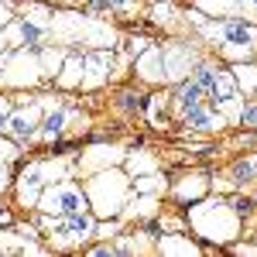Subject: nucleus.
<instances>
[{"instance_id":"f257e3e1","label":"nucleus","mask_w":257,"mask_h":257,"mask_svg":"<svg viewBox=\"0 0 257 257\" xmlns=\"http://www.w3.org/2000/svg\"><path fill=\"white\" fill-rule=\"evenodd\" d=\"M185 223L192 226V233L199 240H206L209 247H230L243 230V219L237 216V209L230 206V199L219 196H202L196 202H189L185 209Z\"/></svg>"},{"instance_id":"f03ea898","label":"nucleus","mask_w":257,"mask_h":257,"mask_svg":"<svg viewBox=\"0 0 257 257\" xmlns=\"http://www.w3.org/2000/svg\"><path fill=\"white\" fill-rule=\"evenodd\" d=\"M48 38L62 45V48H113L117 45V31L110 28V21L93 18L86 11H62L55 14L52 11V21H48Z\"/></svg>"},{"instance_id":"7ed1b4c3","label":"nucleus","mask_w":257,"mask_h":257,"mask_svg":"<svg viewBox=\"0 0 257 257\" xmlns=\"http://www.w3.org/2000/svg\"><path fill=\"white\" fill-rule=\"evenodd\" d=\"M82 192H86V202H89L93 216L110 219L123 213V206L134 196V185H131V175L120 165H110V168H99L93 175H86Z\"/></svg>"},{"instance_id":"20e7f679","label":"nucleus","mask_w":257,"mask_h":257,"mask_svg":"<svg viewBox=\"0 0 257 257\" xmlns=\"http://www.w3.org/2000/svg\"><path fill=\"white\" fill-rule=\"evenodd\" d=\"M41 226L48 233L52 250H76V247H86L89 240H96L93 209H79V213H69V216H45L41 213Z\"/></svg>"},{"instance_id":"39448f33","label":"nucleus","mask_w":257,"mask_h":257,"mask_svg":"<svg viewBox=\"0 0 257 257\" xmlns=\"http://www.w3.org/2000/svg\"><path fill=\"white\" fill-rule=\"evenodd\" d=\"M45 79L38 52L31 48H4L0 52V89H35Z\"/></svg>"},{"instance_id":"423d86ee","label":"nucleus","mask_w":257,"mask_h":257,"mask_svg":"<svg viewBox=\"0 0 257 257\" xmlns=\"http://www.w3.org/2000/svg\"><path fill=\"white\" fill-rule=\"evenodd\" d=\"M35 209L45 213V216H69V213L89 209V202H86V192H82L79 182L62 178V182H52V185L41 189V199H38Z\"/></svg>"},{"instance_id":"0eeeda50","label":"nucleus","mask_w":257,"mask_h":257,"mask_svg":"<svg viewBox=\"0 0 257 257\" xmlns=\"http://www.w3.org/2000/svg\"><path fill=\"white\" fill-rule=\"evenodd\" d=\"M45 113H41V123H38V134H35V144H55V141L65 138L69 131V120H72V106L62 103L55 96H38Z\"/></svg>"},{"instance_id":"6e6552de","label":"nucleus","mask_w":257,"mask_h":257,"mask_svg":"<svg viewBox=\"0 0 257 257\" xmlns=\"http://www.w3.org/2000/svg\"><path fill=\"white\" fill-rule=\"evenodd\" d=\"M161 59H165V82H182L202 55L192 41H168L161 45Z\"/></svg>"},{"instance_id":"1a4fd4ad","label":"nucleus","mask_w":257,"mask_h":257,"mask_svg":"<svg viewBox=\"0 0 257 257\" xmlns=\"http://www.w3.org/2000/svg\"><path fill=\"white\" fill-rule=\"evenodd\" d=\"M113 65H117L113 48H89L82 55V86L79 89H86V93L103 89L110 82V76H113Z\"/></svg>"},{"instance_id":"9d476101","label":"nucleus","mask_w":257,"mask_h":257,"mask_svg":"<svg viewBox=\"0 0 257 257\" xmlns=\"http://www.w3.org/2000/svg\"><path fill=\"white\" fill-rule=\"evenodd\" d=\"M41 113H45L41 99H31V103H18L14 99V110H11V120H7V134L18 141V144H35Z\"/></svg>"},{"instance_id":"9b49d317","label":"nucleus","mask_w":257,"mask_h":257,"mask_svg":"<svg viewBox=\"0 0 257 257\" xmlns=\"http://www.w3.org/2000/svg\"><path fill=\"white\" fill-rule=\"evenodd\" d=\"M123 155H127L123 144H89V148H82V155L76 158V172L86 178V175H93V172H99V168L123 165Z\"/></svg>"},{"instance_id":"f8f14e48","label":"nucleus","mask_w":257,"mask_h":257,"mask_svg":"<svg viewBox=\"0 0 257 257\" xmlns=\"http://www.w3.org/2000/svg\"><path fill=\"white\" fill-rule=\"evenodd\" d=\"M4 35H7V48H31V52H38L48 41V28H41V24L18 14L11 24H4Z\"/></svg>"},{"instance_id":"ddd939ff","label":"nucleus","mask_w":257,"mask_h":257,"mask_svg":"<svg viewBox=\"0 0 257 257\" xmlns=\"http://www.w3.org/2000/svg\"><path fill=\"white\" fill-rule=\"evenodd\" d=\"M48 182H45V175H41V165L38 158L28 161L24 168H21L18 182H14V192H18V206H24V209H35L41 199V189H45Z\"/></svg>"},{"instance_id":"4468645a","label":"nucleus","mask_w":257,"mask_h":257,"mask_svg":"<svg viewBox=\"0 0 257 257\" xmlns=\"http://www.w3.org/2000/svg\"><path fill=\"white\" fill-rule=\"evenodd\" d=\"M182 123H185L189 131H196V134H216V131H223V127H230L226 117H223L216 106L209 103V96H206V103H199L192 113H185Z\"/></svg>"},{"instance_id":"2eb2a0df","label":"nucleus","mask_w":257,"mask_h":257,"mask_svg":"<svg viewBox=\"0 0 257 257\" xmlns=\"http://www.w3.org/2000/svg\"><path fill=\"white\" fill-rule=\"evenodd\" d=\"M209 189H213V182H209V175H206V172H189V175L178 178L168 192H172V199H175V202L189 206V202H196V199L209 196Z\"/></svg>"},{"instance_id":"dca6fc26","label":"nucleus","mask_w":257,"mask_h":257,"mask_svg":"<svg viewBox=\"0 0 257 257\" xmlns=\"http://www.w3.org/2000/svg\"><path fill=\"white\" fill-rule=\"evenodd\" d=\"M134 72L141 82H151V86H165V59H161V45H148L134 59Z\"/></svg>"},{"instance_id":"f3484780","label":"nucleus","mask_w":257,"mask_h":257,"mask_svg":"<svg viewBox=\"0 0 257 257\" xmlns=\"http://www.w3.org/2000/svg\"><path fill=\"white\" fill-rule=\"evenodd\" d=\"M86 14H93V18H117V21H131L141 14V0H89L86 7H82Z\"/></svg>"},{"instance_id":"a211bd4d","label":"nucleus","mask_w":257,"mask_h":257,"mask_svg":"<svg viewBox=\"0 0 257 257\" xmlns=\"http://www.w3.org/2000/svg\"><path fill=\"white\" fill-rule=\"evenodd\" d=\"M199 103H206V89L199 86L196 79H185L182 82H175V96H172V113H175L178 120L185 117V113H192Z\"/></svg>"},{"instance_id":"6ab92c4d","label":"nucleus","mask_w":257,"mask_h":257,"mask_svg":"<svg viewBox=\"0 0 257 257\" xmlns=\"http://www.w3.org/2000/svg\"><path fill=\"white\" fill-rule=\"evenodd\" d=\"M155 250L158 254H189V257L202 254V247L192 237H185V233H158L155 237Z\"/></svg>"},{"instance_id":"aec40b11","label":"nucleus","mask_w":257,"mask_h":257,"mask_svg":"<svg viewBox=\"0 0 257 257\" xmlns=\"http://www.w3.org/2000/svg\"><path fill=\"white\" fill-rule=\"evenodd\" d=\"M55 86L65 89V93H72V89H79L82 86V52H72L69 48V55L62 62L59 76H55Z\"/></svg>"},{"instance_id":"412c9836","label":"nucleus","mask_w":257,"mask_h":257,"mask_svg":"<svg viewBox=\"0 0 257 257\" xmlns=\"http://www.w3.org/2000/svg\"><path fill=\"white\" fill-rule=\"evenodd\" d=\"M230 76L237 82V93L243 96H254L257 93V62H230Z\"/></svg>"},{"instance_id":"4be33fe9","label":"nucleus","mask_w":257,"mask_h":257,"mask_svg":"<svg viewBox=\"0 0 257 257\" xmlns=\"http://www.w3.org/2000/svg\"><path fill=\"white\" fill-rule=\"evenodd\" d=\"M123 172H127L131 178L148 175V172H158V158H155L151 151H144V148H134V151L123 155Z\"/></svg>"},{"instance_id":"5701e85b","label":"nucleus","mask_w":257,"mask_h":257,"mask_svg":"<svg viewBox=\"0 0 257 257\" xmlns=\"http://www.w3.org/2000/svg\"><path fill=\"white\" fill-rule=\"evenodd\" d=\"M65 55H69V48H62V45H55V41H45V45L38 48L41 69H45V79H55V76H59Z\"/></svg>"},{"instance_id":"b1692460","label":"nucleus","mask_w":257,"mask_h":257,"mask_svg":"<svg viewBox=\"0 0 257 257\" xmlns=\"http://www.w3.org/2000/svg\"><path fill=\"white\" fill-rule=\"evenodd\" d=\"M168 106H172V96H165V93H155V96H148L144 117L151 120V127H158V131H165V127H168Z\"/></svg>"},{"instance_id":"393cba45","label":"nucleus","mask_w":257,"mask_h":257,"mask_svg":"<svg viewBox=\"0 0 257 257\" xmlns=\"http://www.w3.org/2000/svg\"><path fill=\"white\" fill-rule=\"evenodd\" d=\"M14 11L41 28H48V21H52V4H41V0H21V4H14Z\"/></svg>"},{"instance_id":"a878e982","label":"nucleus","mask_w":257,"mask_h":257,"mask_svg":"<svg viewBox=\"0 0 257 257\" xmlns=\"http://www.w3.org/2000/svg\"><path fill=\"white\" fill-rule=\"evenodd\" d=\"M257 178V155H243V158L233 161V168H230V182L233 185H247V182H254Z\"/></svg>"},{"instance_id":"bb28decb","label":"nucleus","mask_w":257,"mask_h":257,"mask_svg":"<svg viewBox=\"0 0 257 257\" xmlns=\"http://www.w3.org/2000/svg\"><path fill=\"white\" fill-rule=\"evenodd\" d=\"M192 7L202 11L206 18H230V14H237L240 0H192Z\"/></svg>"},{"instance_id":"cd10ccee","label":"nucleus","mask_w":257,"mask_h":257,"mask_svg":"<svg viewBox=\"0 0 257 257\" xmlns=\"http://www.w3.org/2000/svg\"><path fill=\"white\" fill-rule=\"evenodd\" d=\"M219 113L226 117V123H240V110H243V93H230V96H219V99H209Z\"/></svg>"},{"instance_id":"c85d7f7f","label":"nucleus","mask_w":257,"mask_h":257,"mask_svg":"<svg viewBox=\"0 0 257 257\" xmlns=\"http://www.w3.org/2000/svg\"><path fill=\"white\" fill-rule=\"evenodd\" d=\"M219 59L226 62H250L257 55V45H243V41H226V45H219L216 48Z\"/></svg>"},{"instance_id":"c756f323","label":"nucleus","mask_w":257,"mask_h":257,"mask_svg":"<svg viewBox=\"0 0 257 257\" xmlns=\"http://www.w3.org/2000/svg\"><path fill=\"white\" fill-rule=\"evenodd\" d=\"M148 18L155 21V24H161V28H175L182 14L175 11V4H172V0H165V4L158 0V4H151V7H148Z\"/></svg>"},{"instance_id":"7c9ffc66","label":"nucleus","mask_w":257,"mask_h":257,"mask_svg":"<svg viewBox=\"0 0 257 257\" xmlns=\"http://www.w3.org/2000/svg\"><path fill=\"white\" fill-rule=\"evenodd\" d=\"M144 106H148V96H141L134 89H123L117 96V110L127 113V117H144Z\"/></svg>"},{"instance_id":"2f4dec72","label":"nucleus","mask_w":257,"mask_h":257,"mask_svg":"<svg viewBox=\"0 0 257 257\" xmlns=\"http://www.w3.org/2000/svg\"><path fill=\"white\" fill-rule=\"evenodd\" d=\"M131 185H134V192H144V196H158V192H165V178H161L158 172L134 175V178H131Z\"/></svg>"},{"instance_id":"473e14b6","label":"nucleus","mask_w":257,"mask_h":257,"mask_svg":"<svg viewBox=\"0 0 257 257\" xmlns=\"http://www.w3.org/2000/svg\"><path fill=\"white\" fill-rule=\"evenodd\" d=\"M18 158H21V144L11 138V134H7V138L0 134V161H4V165H14Z\"/></svg>"},{"instance_id":"72a5a7b5","label":"nucleus","mask_w":257,"mask_h":257,"mask_svg":"<svg viewBox=\"0 0 257 257\" xmlns=\"http://www.w3.org/2000/svg\"><path fill=\"white\" fill-rule=\"evenodd\" d=\"M240 123H243V127H254V131H257V99H254V96L243 99V110H240Z\"/></svg>"},{"instance_id":"f704fd0d","label":"nucleus","mask_w":257,"mask_h":257,"mask_svg":"<svg viewBox=\"0 0 257 257\" xmlns=\"http://www.w3.org/2000/svg\"><path fill=\"white\" fill-rule=\"evenodd\" d=\"M11 110H14V99L0 96V134H7V120H11Z\"/></svg>"},{"instance_id":"c9c22d12","label":"nucleus","mask_w":257,"mask_h":257,"mask_svg":"<svg viewBox=\"0 0 257 257\" xmlns=\"http://www.w3.org/2000/svg\"><path fill=\"white\" fill-rule=\"evenodd\" d=\"M148 45H155V41H151V38H144V35H134V38L127 41V52H131V55L138 59V55L144 52V48H148Z\"/></svg>"},{"instance_id":"e433bc0d","label":"nucleus","mask_w":257,"mask_h":257,"mask_svg":"<svg viewBox=\"0 0 257 257\" xmlns=\"http://www.w3.org/2000/svg\"><path fill=\"white\" fill-rule=\"evenodd\" d=\"M237 18H247V21H254V24H257V0H240Z\"/></svg>"},{"instance_id":"4c0bfd02","label":"nucleus","mask_w":257,"mask_h":257,"mask_svg":"<svg viewBox=\"0 0 257 257\" xmlns=\"http://www.w3.org/2000/svg\"><path fill=\"white\" fill-rule=\"evenodd\" d=\"M14 18H18V11H14V0H0V28H4V24H11Z\"/></svg>"},{"instance_id":"58836bf2","label":"nucleus","mask_w":257,"mask_h":257,"mask_svg":"<svg viewBox=\"0 0 257 257\" xmlns=\"http://www.w3.org/2000/svg\"><path fill=\"white\" fill-rule=\"evenodd\" d=\"M11 185H14V175H11V165H4V161H0V196H4V192H7Z\"/></svg>"},{"instance_id":"ea45409f","label":"nucleus","mask_w":257,"mask_h":257,"mask_svg":"<svg viewBox=\"0 0 257 257\" xmlns=\"http://www.w3.org/2000/svg\"><path fill=\"white\" fill-rule=\"evenodd\" d=\"M230 250H233V254H247V257H254V254H257V243H240V240H233V243H230Z\"/></svg>"},{"instance_id":"a19ab883","label":"nucleus","mask_w":257,"mask_h":257,"mask_svg":"<svg viewBox=\"0 0 257 257\" xmlns=\"http://www.w3.org/2000/svg\"><path fill=\"white\" fill-rule=\"evenodd\" d=\"M0 226H14V213H11L4 202H0Z\"/></svg>"},{"instance_id":"79ce46f5","label":"nucleus","mask_w":257,"mask_h":257,"mask_svg":"<svg viewBox=\"0 0 257 257\" xmlns=\"http://www.w3.org/2000/svg\"><path fill=\"white\" fill-rule=\"evenodd\" d=\"M7 48V35H4V28H0V52Z\"/></svg>"},{"instance_id":"37998d69","label":"nucleus","mask_w":257,"mask_h":257,"mask_svg":"<svg viewBox=\"0 0 257 257\" xmlns=\"http://www.w3.org/2000/svg\"><path fill=\"white\" fill-rule=\"evenodd\" d=\"M69 4H72V7H79V11H82V7H86L89 0H69Z\"/></svg>"},{"instance_id":"c03bdc74","label":"nucleus","mask_w":257,"mask_h":257,"mask_svg":"<svg viewBox=\"0 0 257 257\" xmlns=\"http://www.w3.org/2000/svg\"><path fill=\"white\" fill-rule=\"evenodd\" d=\"M41 4H52V7H59V4H69V0H41Z\"/></svg>"},{"instance_id":"a18cd8bd","label":"nucleus","mask_w":257,"mask_h":257,"mask_svg":"<svg viewBox=\"0 0 257 257\" xmlns=\"http://www.w3.org/2000/svg\"><path fill=\"white\" fill-rule=\"evenodd\" d=\"M254 99H257V93H254Z\"/></svg>"}]
</instances>
